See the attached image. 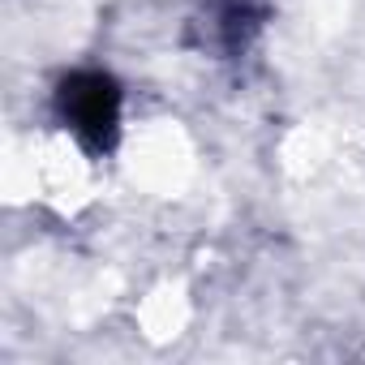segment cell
<instances>
[{
  "instance_id": "obj_1",
  "label": "cell",
  "mask_w": 365,
  "mask_h": 365,
  "mask_svg": "<svg viewBox=\"0 0 365 365\" xmlns=\"http://www.w3.org/2000/svg\"><path fill=\"white\" fill-rule=\"evenodd\" d=\"M61 116L82 142L108 146L116 138V120H120V91H116V82L108 73H73L61 86Z\"/></svg>"
}]
</instances>
